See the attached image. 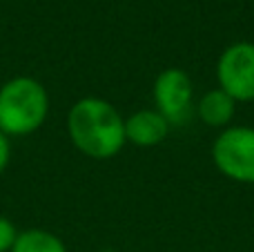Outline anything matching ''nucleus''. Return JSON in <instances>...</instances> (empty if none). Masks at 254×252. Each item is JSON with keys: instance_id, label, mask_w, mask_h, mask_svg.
<instances>
[{"instance_id": "nucleus-1", "label": "nucleus", "mask_w": 254, "mask_h": 252, "mask_svg": "<svg viewBox=\"0 0 254 252\" xmlns=\"http://www.w3.org/2000/svg\"><path fill=\"white\" fill-rule=\"evenodd\" d=\"M69 138L85 156L112 159L125 145V121L112 103L103 98H80L67 116Z\"/></svg>"}, {"instance_id": "nucleus-2", "label": "nucleus", "mask_w": 254, "mask_h": 252, "mask_svg": "<svg viewBox=\"0 0 254 252\" xmlns=\"http://www.w3.org/2000/svg\"><path fill=\"white\" fill-rule=\"evenodd\" d=\"M49 112L47 89L29 76H18L0 89V132L27 136L45 123Z\"/></svg>"}, {"instance_id": "nucleus-3", "label": "nucleus", "mask_w": 254, "mask_h": 252, "mask_svg": "<svg viewBox=\"0 0 254 252\" xmlns=\"http://www.w3.org/2000/svg\"><path fill=\"white\" fill-rule=\"evenodd\" d=\"M212 161L221 174L239 183H254V129L225 127L212 145Z\"/></svg>"}, {"instance_id": "nucleus-4", "label": "nucleus", "mask_w": 254, "mask_h": 252, "mask_svg": "<svg viewBox=\"0 0 254 252\" xmlns=\"http://www.w3.org/2000/svg\"><path fill=\"white\" fill-rule=\"evenodd\" d=\"M219 87L237 103L254 101V43H234L216 63Z\"/></svg>"}, {"instance_id": "nucleus-5", "label": "nucleus", "mask_w": 254, "mask_h": 252, "mask_svg": "<svg viewBox=\"0 0 254 252\" xmlns=\"http://www.w3.org/2000/svg\"><path fill=\"white\" fill-rule=\"evenodd\" d=\"M192 80L179 67L161 71L154 80V103L156 110L165 116L170 123H179L183 116H188L192 105Z\"/></svg>"}, {"instance_id": "nucleus-6", "label": "nucleus", "mask_w": 254, "mask_h": 252, "mask_svg": "<svg viewBox=\"0 0 254 252\" xmlns=\"http://www.w3.org/2000/svg\"><path fill=\"white\" fill-rule=\"evenodd\" d=\"M170 125L158 110H138L125 119V141L136 147H156L167 138Z\"/></svg>"}, {"instance_id": "nucleus-7", "label": "nucleus", "mask_w": 254, "mask_h": 252, "mask_svg": "<svg viewBox=\"0 0 254 252\" xmlns=\"http://www.w3.org/2000/svg\"><path fill=\"white\" fill-rule=\"evenodd\" d=\"M234 112H237V101L230 94H225L221 87L205 92L203 98L198 101V116L210 127L225 129L230 125V121L234 119Z\"/></svg>"}, {"instance_id": "nucleus-8", "label": "nucleus", "mask_w": 254, "mask_h": 252, "mask_svg": "<svg viewBox=\"0 0 254 252\" xmlns=\"http://www.w3.org/2000/svg\"><path fill=\"white\" fill-rule=\"evenodd\" d=\"M11 252H67V248L56 235L34 228V230L18 232Z\"/></svg>"}, {"instance_id": "nucleus-9", "label": "nucleus", "mask_w": 254, "mask_h": 252, "mask_svg": "<svg viewBox=\"0 0 254 252\" xmlns=\"http://www.w3.org/2000/svg\"><path fill=\"white\" fill-rule=\"evenodd\" d=\"M18 230L7 217H0V252H11Z\"/></svg>"}, {"instance_id": "nucleus-10", "label": "nucleus", "mask_w": 254, "mask_h": 252, "mask_svg": "<svg viewBox=\"0 0 254 252\" xmlns=\"http://www.w3.org/2000/svg\"><path fill=\"white\" fill-rule=\"evenodd\" d=\"M9 159H11V145H9L7 134L0 132V174H2L4 168L9 165Z\"/></svg>"}, {"instance_id": "nucleus-11", "label": "nucleus", "mask_w": 254, "mask_h": 252, "mask_svg": "<svg viewBox=\"0 0 254 252\" xmlns=\"http://www.w3.org/2000/svg\"><path fill=\"white\" fill-rule=\"evenodd\" d=\"M103 252H114V250H103Z\"/></svg>"}]
</instances>
